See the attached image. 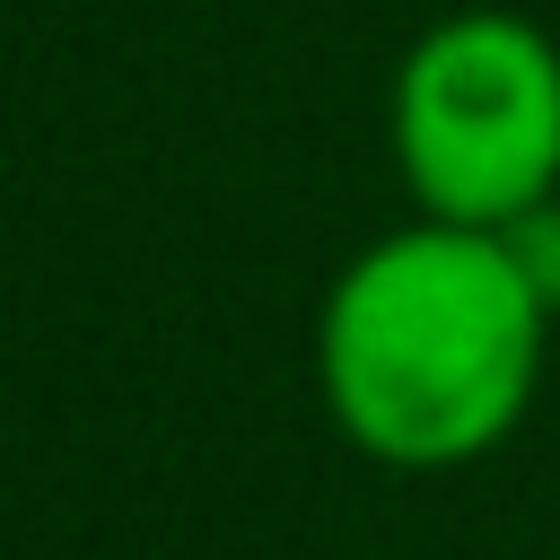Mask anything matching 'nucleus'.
Wrapping results in <instances>:
<instances>
[{
  "mask_svg": "<svg viewBox=\"0 0 560 560\" xmlns=\"http://www.w3.org/2000/svg\"><path fill=\"white\" fill-rule=\"evenodd\" d=\"M508 245H516V262L534 271V289L560 306V201H542V210H525L516 228H508Z\"/></svg>",
  "mask_w": 560,
  "mask_h": 560,
  "instance_id": "3",
  "label": "nucleus"
},
{
  "mask_svg": "<svg viewBox=\"0 0 560 560\" xmlns=\"http://www.w3.org/2000/svg\"><path fill=\"white\" fill-rule=\"evenodd\" d=\"M551 298L516 262L508 228L411 219L376 236L315 315V385L332 429L402 472L490 455L542 376Z\"/></svg>",
  "mask_w": 560,
  "mask_h": 560,
  "instance_id": "1",
  "label": "nucleus"
},
{
  "mask_svg": "<svg viewBox=\"0 0 560 560\" xmlns=\"http://www.w3.org/2000/svg\"><path fill=\"white\" fill-rule=\"evenodd\" d=\"M394 166L420 219L516 228L560 192V44L534 18H438L394 70Z\"/></svg>",
  "mask_w": 560,
  "mask_h": 560,
  "instance_id": "2",
  "label": "nucleus"
}]
</instances>
